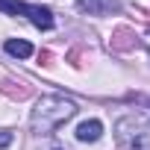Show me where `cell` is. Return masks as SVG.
I'll return each instance as SVG.
<instances>
[{
	"label": "cell",
	"instance_id": "obj_1",
	"mask_svg": "<svg viewBox=\"0 0 150 150\" xmlns=\"http://www.w3.org/2000/svg\"><path fill=\"white\" fill-rule=\"evenodd\" d=\"M74 115H77V103H74L71 97H62V94H44L33 115H30V129L35 135H50L56 132L65 121H71Z\"/></svg>",
	"mask_w": 150,
	"mask_h": 150
},
{
	"label": "cell",
	"instance_id": "obj_7",
	"mask_svg": "<svg viewBox=\"0 0 150 150\" xmlns=\"http://www.w3.org/2000/svg\"><path fill=\"white\" fill-rule=\"evenodd\" d=\"M12 138H15L12 132H0V150H3V147H9V144H12Z\"/></svg>",
	"mask_w": 150,
	"mask_h": 150
},
{
	"label": "cell",
	"instance_id": "obj_6",
	"mask_svg": "<svg viewBox=\"0 0 150 150\" xmlns=\"http://www.w3.org/2000/svg\"><path fill=\"white\" fill-rule=\"evenodd\" d=\"M80 6L83 9H91V12H100L106 6V0H80Z\"/></svg>",
	"mask_w": 150,
	"mask_h": 150
},
{
	"label": "cell",
	"instance_id": "obj_4",
	"mask_svg": "<svg viewBox=\"0 0 150 150\" xmlns=\"http://www.w3.org/2000/svg\"><path fill=\"white\" fill-rule=\"evenodd\" d=\"M100 135H103V124H100L97 118L83 121V124L77 127V138H80V141H97Z\"/></svg>",
	"mask_w": 150,
	"mask_h": 150
},
{
	"label": "cell",
	"instance_id": "obj_3",
	"mask_svg": "<svg viewBox=\"0 0 150 150\" xmlns=\"http://www.w3.org/2000/svg\"><path fill=\"white\" fill-rule=\"evenodd\" d=\"M0 12H3V15H24V18L33 21L38 30H53V12H50L47 6L21 3V0H0Z\"/></svg>",
	"mask_w": 150,
	"mask_h": 150
},
{
	"label": "cell",
	"instance_id": "obj_2",
	"mask_svg": "<svg viewBox=\"0 0 150 150\" xmlns=\"http://www.w3.org/2000/svg\"><path fill=\"white\" fill-rule=\"evenodd\" d=\"M115 138L127 150H150V115L132 112L115 121Z\"/></svg>",
	"mask_w": 150,
	"mask_h": 150
},
{
	"label": "cell",
	"instance_id": "obj_5",
	"mask_svg": "<svg viewBox=\"0 0 150 150\" xmlns=\"http://www.w3.org/2000/svg\"><path fill=\"white\" fill-rule=\"evenodd\" d=\"M3 50H6L9 56H15V59H30V56H33V44L24 41V38H9V41L3 44Z\"/></svg>",
	"mask_w": 150,
	"mask_h": 150
},
{
	"label": "cell",
	"instance_id": "obj_8",
	"mask_svg": "<svg viewBox=\"0 0 150 150\" xmlns=\"http://www.w3.org/2000/svg\"><path fill=\"white\" fill-rule=\"evenodd\" d=\"M144 44H147V50H150V35H147V38H144Z\"/></svg>",
	"mask_w": 150,
	"mask_h": 150
}]
</instances>
